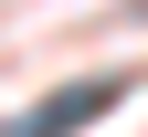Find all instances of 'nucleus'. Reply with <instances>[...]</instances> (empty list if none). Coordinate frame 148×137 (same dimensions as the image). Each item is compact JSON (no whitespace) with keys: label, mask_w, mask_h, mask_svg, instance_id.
<instances>
[{"label":"nucleus","mask_w":148,"mask_h":137,"mask_svg":"<svg viewBox=\"0 0 148 137\" xmlns=\"http://www.w3.org/2000/svg\"><path fill=\"white\" fill-rule=\"evenodd\" d=\"M116 95H127V74H74L64 95H42L21 127H0V137H74L85 116H106V106H116Z\"/></svg>","instance_id":"1"},{"label":"nucleus","mask_w":148,"mask_h":137,"mask_svg":"<svg viewBox=\"0 0 148 137\" xmlns=\"http://www.w3.org/2000/svg\"><path fill=\"white\" fill-rule=\"evenodd\" d=\"M138 11H148V0H138Z\"/></svg>","instance_id":"2"}]
</instances>
